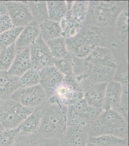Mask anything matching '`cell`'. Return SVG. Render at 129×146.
Wrapping results in <instances>:
<instances>
[{"mask_svg": "<svg viewBox=\"0 0 129 146\" xmlns=\"http://www.w3.org/2000/svg\"><path fill=\"white\" fill-rule=\"evenodd\" d=\"M128 6L127 1H89L82 26L90 25L100 28L114 27L118 16Z\"/></svg>", "mask_w": 129, "mask_h": 146, "instance_id": "4", "label": "cell"}, {"mask_svg": "<svg viewBox=\"0 0 129 146\" xmlns=\"http://www.w3.org/2000/svg\"><path fill=\"white\" fill-rule=\"evenodd\" d=\"M128 6L118 16L114 26L115 35L122 41L128 40Z\"/></svg>", "mask_w": 129, "mask_h": 146, "instance_id": "24", "label": "cell"}, {"mask_svg": "<svg viewBox=\"0 0 129 146\" xmlns=\"http://www.w3.org/2000/svg\"><path fill=\"white\" fill-rule=\"evenodd\" d=\"M17 54L15 44L1 49L0 52V70L8 72Z\"/></svg>", "mask_w": 129, "mask_h": 146, "instance_id": "28", "label": "cell"}, {"mask_svg": "<svg viewBox=\"0 0 129 146\" xmlns=\"http://www.w3.org/2000/svg\"><path fill=\"white\" fill-rule=\"evenodd\" d=\"M39 84L45 90L48 98L54 96L57 88L63 82L65 76L54 66L39 70Z\"/></svg>", "mask_w": 129, "mask_h": 146, "instance_id": "11", "label": "cell"}, {"mask_svg": "<svg viewBox=\"0 0 129 146\" xmlns=\"http://www.w3.org/2000/svg\"><path fill=\"white\" fill-rule=\"evenodd\" d=\"M118 65L108 47H99L88 56L81 58L76 77L84 92L94 84L108 83L113 79Z\"/></svg>", "mask_w": 129, "mask_h": 146, "instance_id": "1", "label": "cell"}, {"mask_svg": "<svg viewBox=\"0 0 129 146\" xmlns=\"http://www.w3.org/2000/svg\"><path fill=\"white\" fill-rule=\"evenodd\" d=\"M89 127L67 126L59 146H88Z\"/></svg>", "mask_w": 129, "mask_h": 146, "instance_id": "12", "label": "cell"}, {"mask_svg": "<svg viewBox=\"0 0 129 146\" xmlns=\"http://www.w3.org/2000/svg\"><path fill=\"white\" fill-rule=\"evenodd\" d=\"M24 27H14L0 35V48H7L15 44Z\"/></svg>", "mask_w": 129, "mask_h": 146, "instance_id": "29", "label": "cell"}, {"mask_svg": "<svg viewBox=\"0 0 129 146\" xmlns=\"http://www.w3.org/2000/svg\"><path fill=\"white\" fill-rule=\"evenodd\" d=\"M2 100H0V105H1V103H2Z\"/></svg>", "mask_w": 129, "mask_h": 146, "instance_id": "40", "label": "cell"}, {"mask_svg": "<svg viewBox=\"0 0 129 146\" xmlns=\"http://www.w3.org/2000/svg\"><path fill=\"white\" fill-rule=\"evenodd\" d=\"M52 97L61 105L68 107L83 99L84 92L76 91L63 82L57 88Z\"/></svg>", "mask_w": 129, "mask_h": 146, "instance_id": "13", "label": "cell"}, {"mask_svg": "<svg viewBox=\"0 0 129 146\" xmlns=\"http://www.w3.org/2000/svg\"><path fill=\"white\" fill-rule=\"evenodd\" d=\"M129 87H123V93L119 107L116 111L128 122Z\"/></svg>", "mask_w": 129, "mask_h": 146, "instance_id": "34", "label": "cell"}, {"mask_svg": "<svg viewBox=\"0 0 129 146\" xmlns=\"http://www.w3.org/2000/svg\"><path fill=\"white\" fill-rule=\"evenodd\" d=\"M35 109L27 108L9 98L0 105V122L5 129L18 128Z\"/></svg>", "mask_w": 129, "mask_h": 146, "instance_id": "6", "label": "cell"}, {"mask_svg": "<svg viewBox=\"0 0 129 146\" xmlns=\"http://www.w3.org/2000/svg\"><path fill=\"white\" fill-rule=\"evenodd\" d=\"M19 78L0 70V100L9 99L19 88Z\"/></svg>", "mask_w": 129, "mask_h": 146, "instance_id": "19", "label": "cell"}, {"mask_svg": "<svg viewBox=\"0 0 129 146\" xmlns=\"http://www.w3.org/2000/svg\"><path fill=\"white\" fill-rule=\"evenodd\" d=\"M14 27L7 13L0 15V35Z\"/></svg>", "mask_w": 129, "mask_h": 146, "instance_id": "35", "label": "cell"}, {"mask_svg": "<svg viewBox=\"0 0 129 146\" xmlns=\"http://www.w3.org/2000/svg\"><path fill=\"white\" fill-rule=\"evenodd\" d=\"M53 64L56 69L64 76L73 74L74 62L72 56L70 52L64 57L54 58Z\"/></svg>", "mask_w": 129, "mask_h": 146, "instance_id": "30", "label": "cell"}, {"mask_svg": "<svg viewBox=\"0 0 129 146\" xmlns=\"http://www.w3.org/2000/svg\"><path fill=\"white\" fill-rule=\"evenodd\" d=\"M33 21L40 25L49 19L47 2L46 1H27Z\"/></svg>", "mask_w": 129, "mask_h": 146, "instance_id": "23", "label": "cell"}, {"mask_svg": "<svg viewBox=\"0 0 129 146\" xmlns=\"http://www.w3.org/2000/svg\"><path fill=\"white\" fill-rule=\"evenodd\" d=\"M89 137L109 135L128 139V122L117 112L103 110L88 127Z\"/></svg>", "mask_w": 129, "mask_h": 146, "instance_id": "5", "label": "cell"}, {"mask_svg": "<svg viewBox=\"0 0 129 146\" xmlns=\"http://www.w3.org/2000/svg\"><path fill=\"white\" fill-rule=\"evenodd\" d=\"M104 29L81 27L75 35L66 39L68 51L76 57L84 58L98 47H107L109 37Z\"/></svg>", "mask_w": 129, "mask_h": 146, "instance_id": "2", "label": "cell"}, {"mask_svg": "<svg viewBox=\"0 0 129 146\" xmlns=\"http://www.w3.org/2000/svg\"><path fill=\"white\" fill-rule=\"evenodd\" d=\"M60 141L43 137L37 133L32 135H20L13 146H59Z\"/></svg>", "mask_w": 129, "mask_h": 146, "instance_id": "20", "label": "cell"}, {"mask_svg": "<svg viewBox=\"0 0 129 146\" xmlns=\"http://www.w3.org/2000/svg\"><path fill=\"white\" fill-rule=\"evenodd\" d=\"M29 49L33 68L39 70L45 67L54 66V57L40 35Z\"/></svg>", "mask_w": 129, "mask_h": 146, "instance_id": "9", "label": "cell"}, {"mask_svg": "<svg viewBox=\"0 0 129 146\" xmlns=\"http://www.w3.org/2000/svg\"><path fill=\"white\" fill-rule=\"evenodd\" d=\"M126 146H128V145H126Z\"/></svg>", "mask_w": 129, "mask_h": 146, "instance_id": "42", "label": "cell"}, {"mask_svg": "<svg viewBox=\"0 0 129 146\" xmlns=\"http://www.w3.org/2000/svg\"><path fill=\"white\" fill-rule=\"evenodd\" d=\"M20 135L18 128L3 130L0 132V146H13Z\"/></svg>", "mask_w": 129, "mask_h": 146, "instance_id": "33", "label": "cell"}, {"mask_svg": "<svg viewBox=\"0 0 129 146\" xmlns=\"http://www.w3.org/2000/svg\"><path fill=\"white\" fill-rule=\"evenodd\" d=\"M123 93L122 86L120 83L112 80L107 84L103 110L116 111L119 107Z\"/></svg>", "mask_w": 129, "mask_h": 146, "instance_id": "16", "label": "cell"}, {"mask_svg": "<svg viewBox=\"0 0 129 146\" xmlns=\"http://www.w3.org/2000/svg\"><path fill=\"white\" fill-rule=\"evenodd\" d=\"M88 146H96L94 145L93 144H92V143H88Z\"/></svg>", "mask_w": 129, "mask_h": 146, "instance_id": "38", "label": "cell"}, {"mask_svg": "<svg viewBox=\"0 0 129 146\" xmlns=\"http://www.w3.org/2000/svg\"><path fill=\"white\" fill-rule=\"evenodd\" d=\"M6 13H7V10L4 3L0 5V15Z\"/></svg>", "mask_w": 129, "mask_h": 146, "instance_id": "36", "label": "cell"}, {"mask_svg": "<svg viewBox=\"0 0 129 146\" xmlns=\"http://www.w3.org/2000/svg\"><path fill=\"white\" fill-rule=\"evenodd\" d=\"M4 129H5L3 128V126H2L1 122H0V132L2 131Z\"/></svg>", "mask_w": 129, "mask_h": 146, "instance_id": "37", "label": "cell"}, {"mask_svg": "<svg viewBox=\"0 0 129 146\" xmlns=\"http://www.w3.org/2000/svg\"><path fill=\"white\" fill-rule=\"evenodd\" d=\"M5 1H0V5L5 3Z\"/></svg>", "mask_w": 129, "mask_h": 146, "instance_id": "39", "label": "cell"}, {"mask_svg": "<svg viewBox=\"0 0 129 146\" xmlns=\"http://www.w3.org/2000/svg\"><path fill=\"white\" fill-rule=\"evenodd\" d=\"M10 98L31 109L40 107L48 100L47 94L40 84L30 87L19 88Z\"/></svg>", "mask_w": 129, "mask_h": 146, "instance_id": "8", "label": "cell"}, {"mask_svg": "<svg viewBox=\"0 0 129 146\" xmlns=\"http://www.w3.org/2000/svg\"><path fill=\"white\" fill-rule=\"evenodd\" d=\"M39 70L32 68L19 78L20 88L30 87L39 84Z\"/></svg>", "mask_w": 129, "mask_h": 146, "instance_id": "31", "label": "cell"}, {"mask_svg": "<svg viewBox=\"0 0 129 146\" xmlns=\"http://www.w3.org/2000/svg\"><path fill=\"white\" fill-rule=\"evenodd\" d=\"M42 116L41 106L35 108L19 127L20 135H30L38 133L41 125Z\"/></svg>", "mask_w": 129, "mask_h": 146, "instance_id": "18", "label": "cell"}, {"mask_svg": "<svg viewBox=\"0 0 129 146\" xmlns=\"http://www.w3.org/2000/svg\"><path fill=\"white\" fill-rule=\"evenodd\" d=\"M89 142L96 146H126L128 145V139L105 135L89 137Z\"/></svg>", "mask_w": 129, "mask_h": 146, "instance_id": "26", "label": "cell"}, {"mask_svg": "<svg viewBox=\"0 0 129 146\" xmlns=\"http://www.w3.org/2000/svg\"><path fill=\"white\" fill-rule=\"evenodd\" d=\"M46 43L54 58H60L64 57L69 53L67 49L66 39L64 37L60 36L51 39Z\"/></svg>", "mask_w": 129, "mask_h": 146, "instance_id": "27", "label": "cell"}, {"mask_svg": "<svg viewBox=\"0 0 129 146\" xmlns=\"http://www.w3.org/2000/svg\"><path fill=\"white\" fill-rule=\"evenodd\" d=\"M16 51L17 54L14 61L8 72L13 76L19 78L32 67L29 47Z\"/></svg>", "mask_w": 129, "mask_h": 146, "instance_id": "17", "label": "cell"}, {"mask_svg": "<svg viewBox=\"0 0 129 146\" xmlns=\"http://www.w3.org/2000/svg\"><path fill=\"white\" fill-rule=\"evenodd\" d=\"M89 1H75L65 18L76 25L82 26L89 7Z\"/></svg>", "mask_w": 129, "mask_h": 146, "instance_id": "21", "label": "cell"}, {"mask_svg": "<svg viewBox=\"0 0 129 146\" xmlns=\"http://www.w3.org/2000/svg\"><path fill=\"white\" fill-rule=\"evenodd\" d=\"M39 26L41 36L46 43L51 39L62 36L63 30L59 22L48 19Z\"/></svg>", "mask_w": 129, "mask_h": 146, "instance_id": "22", "label": "cell"}, {"mask_svg": "<svg viewBox=\"0 0 129 146\" xmlns=\"http://www.w3.org/2000/svg\"><path fill=\"white\" fill-rule=\"evenodd\" d=\"M49 19L60 23L68 11L66 1H47Z\"/></svg>", "mask_w": 129, "mask_h": 146, "instance_id": "25", "label": "cell"}, {"mask_svg": "<svg viewBox=\"0 0 129 146\" xmlns=\"http://www.w3.org/2000/svg\"><path fill=\"white\" fill-rule=\"evenodd\" d=\"M41 108L43 116L38 133L45 138L60 141L67 128L68 107L57 102H47Z\"/></svg>", "mask_w": 129, "mask_h": 146, "instance_id": "3", "label": "cell"}, {"mask_svg": "<svg viewBox=\"0 0 129 146\" xmlns=\"http://www.w3.org/2000/svg\"><path fill=\"white\" fill-rule=\"evenodd\" d=\"M107 83H97L89 87L84 92L83 99L90 106L103 109Z\"/></svg>", "mask_w": 129, "mask_h": 146, "instance_id": "15", "label": "cell"}, {"mask_svg": "<svg viewBox=\"0 0 129 146\" xmlns=\"http://www.w3.org/2000/svg\"><path fill=\"white\" fill-rule=\"evenodd\" d=\"M40 35L39 24L34 21L24 27L15 43L16 50L29 48Z\"/></svg>", "mask_w": 129, "mask_h": 146, "instance_id": "14", "label": "cell"}, {"mask_svg": "<svg viewBox=\"0 0 129 146\" xmlns=\"http://www.w3.org/2000/svg\"><path fill=\"white\" fill-rule=\"evenodd\" d=\"M102 110L90 106L82 99L68 107L67 126L89 127L97 119Z\"/></svg>", "mask_w": 129, "mask_h": 146, "instance_id": "7", "label": "cell"}, {"mask_svg": "<svg viewBox=\"0 0 129 146\" xmlns=\"http://www.w3.org/2000/svg\"><path fill=\"white\" fill-rule=\"evenodd\" d=\"M128 76V61L124 60L117 67L112 80L120 83L122 86L129 87Z\"/></svg>", "mask_w": 129, "mask_h": 146, "instance_id": "32", "label": "cell"}, {"mask_svg": "<svg viewBox=\"0 0 129 146\" xmlns=\"http://www.w3.org/2000/svg\"><path fill=\"white\" fill-rule=\"evenodd\" d=\"M5 5L14 26L24 27L33 21L27 1H7Z\"/></svg>", "mask_w": 129, "mask_h": 146, "instance_id": "10", "label": "cell"}, {"mask_svg": "<svg viewBox=\"0 0 129 146\" xmlns=\"http://www.w3.org/2000/svg\"><path fill=\"white\" fill-rule=\"evenodd\" d=\"M1 48H0V52H1Z\"/></svg>", "mask_w": 129, "mask_h": 146, "instance_id": "41", "label": "cell"}]
</instances>
